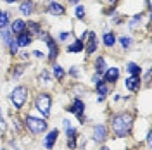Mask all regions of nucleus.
Instances as JSON below:
<instances>
[{"label": "nucleus", "mask_w": 152, "mask_h": 150, "mask_svg": "<svg viewBox=\"0 0 152 150\" xmlns=\"http://www.w3.org/2000/svg\"><path fill=\"white\" fill-rule=\"evenodd\" d=\"M133 126V114L130 112H119L111 117V128L113 133L118 138H126Z\"/></svg>", "instance_id": "f257e3e1"}, {"label": "nucleus", "mask_w": 152, "mask_h": 150, "mask_svg": "<svg viewBox=\"0 0 152 150\" xmlns=\"http://www.w3.org/2000/svg\"><path fill=\"white\" fill-rule=\"evenodd\" d=\"M50 107H52V97L47 92L38 93L37 98H35V109L43 116V119H47L50 116Z\"/></svg>", "instance_id": "f03ea898"}, {"label": "nucleus", "mask_w": 152, "mask_h": 150, "mask_svg": "<svg viewBox=\"0 0 152 150\" xmlns=\"http://www.w3.org/2000/svg\"><path fill=\"white\" fill-rule=\"evenodd\" d=\"M24 126L26 130L33 133V135H40V133L47 131V121L43 117H35V116H26L24 117Z\"/></svg>", "instance_id": "7ed1b4c3"}, {"label": "nucleus", "mask_w": 152, "mask_h": 150, "mask_svg": "<svg viewBox=\"0 0 152 150\" xmlns=\"http://www.w3.org/2000/svg\"><path fill=\"white\" fill-rule=\"evenodd\" d=\"M28 93H29L28 86H16V88L10 92V102L16 107V111L23 109V105L28 100Z\"/></svg>", "instance_id": "20e7f679"}, {"label": "nucleus", "mask_w": 152, "mask_h": 150, "mask_svg": "<svg viewBox=\"0 0 152 150\" xmlns=\"http://www.w3.org/2000/svg\"><path fill=\"white\" fill-rule=\"evenodd\" d=\"M38 36L42 38V42H45L47 43V47H48V60H56L57 55H59V47H57V42L54 40V38L50 36L48 33H45V31H42Z\"/></svg>", "instance_id": "39448f33"}, {"label": "nucleus", "mask_w": 152, "mask_h": 150, "mask_svg": "<svg viewBox=\"0 0 152 150\" xmlns=\"http://www.w3.org/2000/svg\"><path fill=\"white\" fill-rule=\"evenodd\" d=\"M67 112L75 114L76 117H78V121L81 122V124H85V122H86V117L83 116V114H85V102H83L81 98H78V97H76L75 100H73V103L67 107Z\"/></svg>", "instance_id": "423d86ee"}, {"label": "nucleus", "mask_w": 152, "mask_h": 150, "mask_svg": "<svg viewBox=\"0 0 152 150\" xmlns=\"http://www.w3.org/2000/svg\"><path fill=\"white\" fill-rule=\"evenodd\" d=\"M119 67H107L104 73V81L107 84H114L118 79H119Z\"/></svg>", "instance_id": "0eeeda50"}, {"label": "nucleus", "mask_w": 152, "mask_h": 150, "mask_svg": "<svg viewBox=\"0 0 152 150\" xmlns=\"http://www.w3.org/2000/svg\"><path fill=\"white\" fill-rule=\"evenodd\" d=\"M94 140L97 143H104L107 140V128L104 124H95L94 126Z\"/></svg>", "instance_id": "6e6552de"}, {"label": "nucleus", "mask_w": 152, "mask_h": 150, "mask_svg": "<svg viewBox=\"0 0 152 150\" xmlns=\"http://www.w3.org/2000/svg\"><path fill=\"white\" fill-rule=\"evenodd\" d=\"M140 84H142L140 76H128V78L124 79V86H126V90H130V92H138V90H140Z\"/></svg>", "instance_id": "1a4fd4ad"}, {"label": "nucleus", "mask_w": 152, "mask_h": 150, "mask_svg": "<svg viewBox=\"0 0 152 150\" xmlns=\"http://www.w3.org/2000/svg\"><path fill=\"white\" fill-rule=\"evenodd\" d=\"M16 43H18V47H28L29 43L33 42V35L29 33L28 29L26 31H23V33H19V35H16Z\"/></svg>", "instance_id": "9d476101"}, {"label": "nucleus", "mask_w": 152, "mask_h": 150, "mask_svg": "<svg viewBox=\"0 0 152 150\" xmlns=\"http://www.w3.org/2000/svg\"><path fill=\"white\" fill-rule=\"evenodd\" d=\"M88 38L90 40H85V42H88V45H86L85 48V52H86V55H92V54H95L97 52V47H99V40H97V35L95 33H88Z\"/></svg>", "instance_id": "9b49d317"}, {"label": "nucleus", "mask_w": 152, "mask_h": 150, "mask_svg": "<svg viewBox=\"0 0 152 150\" xmlns=\"http://www.w3.org/2000/svg\"><path fill=\"white\" fill-rule=\"evenodd\" d=\"M57 138H59V130H52V131L45 136V140H43V147H45L47 150H52L54 149V145H56Z\"/></svg>", "instance_id": "f8f14e48"}, {"label": "nucleus", "mask_w": 152, "mask_h": 150, "mask_svg": "<svg viewBox=\"0 0 152 150\" xmlns=\"http://www.w3.org/2000/svg\"><path fill=\"white\" fill-rule=\"evenodd\" d=\"M47 12L50 16H64L66 9H64V5H61V4H57V2H50L48 7H47Z\"/></svg>", "instance_id": "ddd939ff"}, {"label": "nucleus", "mask_w": 152, "mask_h": 150, "mask_svg": "<svg viewBox=\"0 0 152 150\" xmlns=\"http://www.w3.org/2000/svg\"><path fill=\"white\" fill-rule=\"evenodd\" d=\"M33 10H35V2H33V0H24V2H21L19 12H21L23 16H31Z\"/></svg>", "instance_id": "4468645a"}, {"label": "nucleus", "mask_w": 152, "mask_h": 150, "mask_svg": "<svg viewBox=\"0 0 152 150\" xmlns=\"http://www.w3.org/2000/svg\"><path fill=\"white\" fill-rule=\"evenodd\" d=\"M10 31H12V35H19V33H23V31H26V23L23 21V19H14L12 23H10Z\"/></svg>", "instance_id": "2eb2a0df"}, {"label": "nucleus", "mask_w": 152, "mask_h": 150, "mask_svg": "<svg viewBox=\"0 0 152 150\" xmlns=\"http://www.w3.org/2000/svg\"><path fill=\"white\" fill-rule=\"evenodd\" d=\"M83 48H85V43L78 38V40H75L71 45H67V52H69V54H80V52H83Z\"/></svg>", "instance_id": "dca6fc26"}, {"label": "nucleus", "mask_w": 152, "mask_h": 150, "mask_svg": "<svg viewBox=\"0 0 152 150\" xmlns=\"http://www.w3.org/2000/svg\"><path fill=\"white\" fill-rule=\"evenodd\" d=\"M102 40H104V45L105 47H114L116 45V42H118V38H116V35H114L113 31H105L104 36H102Z\"/></svg>", "instance_id": "f3484780"}, {"label": "nucleus", "mask_w": 152, "mask_h": 150, "mask_svg": "<svg viewBox=\"0 0 152 150\" xmlns=\"http://www.w3.org/2000/svg\"><path fill=\"white\" fill-rule=\"evenodd\" d=\"M95 86H97V93H99L97 97L104 100V98H105V95L109 93V84L105 83V81H100V83H97Z\"/></svg>", "instance_id": "a211bd4d"}, {"label": "nucleus", "mask_w": 152, "mask_h": 150, "mask_svg": "<svg viewBox=\"0 0 152 150\" xmlns=\"http://www.w3.org/2000/svg\"><path fill=\"white\" fill-rule=\"evenodd\" d=\"M26 29H28L29 33L33 35H40L42 33V24L40 23H37V21H29V23H26Z\"/></svg>", "instance_id": "6ab92c4d"}, {"label": "nucleus", "mask_w": 152, "mask_h": 150, "mask_svg": "<svg viewBox=\"0 0 152 150\" xmlns=\"http://www.w3.org/2000/svg\"><path fill=\"white\" fill-rule=\"evenodd\" d=\"M126 71L130 73V76H140L142 67L138 66L137 62H128V64H126Z\"/></svg>", "instance_id": "aec40b11"}, {"label": "nucleus", "mask_w": 152, "mask_h": 150, "mask_svg": "<svg viewBox=\"0 0 152 150\" xmlns=\"http://www.w3.org/2000/svg\"><path fill=\"white\" fill-rule=\"evenodd\" d=\"M105 69H107V66H105V59L104 57H99L97 60H95V73L100 76L105 73Z\"/></svg>", "instance_id": "412c9836"}, {"label": "nucleus", "mask_w": 152, "mask_h": 150, "mask_svg": "<svg viewBox=\"0 0 152 150\" xmlns=\"http://www.w3.org/2000/svg\"><path fill=\"white\" fill-rule=\"evenodd\" d=\"M9 23H10V14L7 10H2L0 12V29L9 28Z\"/></svg>", "instance_id": "4be33fe9"}, {"label": "nucleus", "mask_w": 152, "mask_h": 150, "mask_svg": "<svg viewBox=\"0 0 152 150\" xmlns=\"http://www.w3.org/2000/svg\"><path fill=\"white\" fill-rule=\"evenodd\" d=\"M119 43L126 50V48H130L133 45V40H132V36H119Z\"/></svg>", "instance_id": "5701e85b"}, {"label": "nucleus", "mask_w": 152, "mask_h": 150, "mask_svg": "<svg viewBox=\"0 0 152 150\" xmlns=\"http://www.w3.org/2000/svg\"><path fill=\"white\" fill-rule=\"evenodd\" d=\"M54 78H57V81H61L62 78H64V71H62V67L59 66V64H54Z\"/></svg>", "instance_id": "b1692460"}, {"label": "nucleus", "mask_w": 152, "mask_h": 150, "mask_svg": "<svg viewBox=\"0 0 152 150\" xmlns=\"http://www.w3.org/2000/svg\"><path fill=\"white\" fill-rule=\"evenodd\" d=\"M75 16H76L78 19H85V16H86V9H85V5H78V7H76Z\"/></svg>", "instance_id": "393cba45"}, {"label": "nucleus", "mask_w": 152, "mask_h": 150, "mask_svg": "<svg viewBox=\"0 0 152 150\" xmlns=\"http://www.w3.org/2000/svg\"><path fill=\"white\" fill-rule=\"evenodd\" d=\"M9 50H10V54H12V55H16V54H18L19 47H18V43H16V40H12V42H10V45H9Z\"/></svg>", "instance_id": "a878e982"}, {"label": "nucleus", "mask_w": 152, "mask_h": 150, "mask_svg": "<svg viewBox=\"0 0 152 150\" xmlns=\"http://www.w3.org/2000/svg\"><path fill=\"white\" fill-rule=\"evenodd\" d=\"M76 138H78V136H73V138H67V147H69L71 150H75V149H76Z\"/></svg>", "instance_id": "bb28decb"}, {"label": "nucleus", "mask_w": 152, "mask_h": 150, "mask_svg": "<svg viewBox=\"0 0 152 150\" xmlns=\"http://www.w3.org/2000/svg\"><path fill=\"white\" fill-rule=\"evenodd\" d=\"M71 38V33H59V42H67Z\"/></svg>", "instance_id": "cd10ccee"}, {"label": "nucleus", "mask_w": 152, "mask_h": 150, "mask_svg": "<svg viewBox=\"0 0 152 150\" xmlns=\"http://www.w3.org/2000/svg\"><path fill=\"white\" fill-rule=\"evenodd\" d=\"M16 67H18V69H14V78H19L21 73L24 71V67H23V66H16Z\"/></svg>", "instance_id": "c85d7f7f"}, {"label": "nucleus", "mask_w": 152, "mask_h": 150, "mask_svg": "<svg viewBox=\"0 0 152 150\" xmlns=\"http://www.w3.org/2000/svg\"><path fill=\"white\" fill-rule=\"evenodd\" d=\"M69 74L73 76V78H78V69H76V67H71V69H69Z\"/></svg>", "instance_id": "c756f323"}, {"label": "nucleus", "mask_w": 152, "mask_h": 150, "mask_svg": "<svg viewBox=\"0 0 152 150\" xmlns=\"http://www.w3.org/2000/svg\"><path fill=\"white\" fill-rule=\"evenodd\" d=\"M33 54H35V57H38V59H42V57H43V54H42V52H40V50H35V52H33Z\"/></svg>", "instance_id": "7c9ffc66"}, {"label": "nucleus", "mask_w": 152, "mask_h": 150, "mask_svg": "<svg viewBox=\"0 0 152 150\" xmlns=\"http://www.w3.org/2000/svg\"><path fill=\"white\" fill-rule=\"evenodd\" d=\"M151 140H152V133L149 131L147 133V143H149V145H151Z\"/></svg>", "instance_id": "2f4dec72"}, {"label": "nucleus", "mask_w": 152, "mask_h": 150, "mask_svg": "<svg viewBox=\"0 0 152 150\" xmlns=\"http://www.w3.org/2000/svg\"><path fill=\"white\" fill-rule=\"evenodd\" d=\"M67 2H69L71 5H78V4H80V0H67Z\"/></svg>", "instance_id": "473e14b6"}, {"label": "nucleus", "mask_w": 152, "mask_h": 150, "mask_svg": "<svg viewBox=\"0 0 152 150\" xmlns=\"http://www.w3.org/2000/svg\"><path fill=\"white\" fill-rule=\"evenodd\" d=\"M5 4H14V2H18V0H4Z\"/></svg>", "instance_id": "72a5a7b5"}, {"label": "nucleus", "mask_w": 152, "mask_h": 150, "mask_svg": "<svg viewBox=\"0 0 152 150\" xmlns=\"http://www.w3.org/2000/svg\"><path fill=\"white\" fill-rule=\"evenodd\" d=\"M99 150H109V149H107V147H100Z\"/></svg>", "instance_id": "f704fd0d"}, {"label": "nucleus", "mask_w": 152, "mask_h": 150, "mask_svg": "<svg viewBox=\"0 0 152 150\" xmlns=\"http://www.w3.org/2000/svg\"><path fill=\"white\" fill-rule=\"evenodd\" d=\"M2 119H4V117H2V109H0V121H2Z\"/></svg>", "instance_id": "c9c22d12"}, {"label": "nucleus", "mask_w": 152, "mask_h": 150, "mask_svg": "<svg viewBox=\"0 0 152 150\" xmlns=\"http://www.w3.org/2000/svg\"><path fill=\"white\" fill-rule=\"evenodd\" d=\"M50 2H56V0H50Z\"/></svg>", "instance_id": "e433bc0d"}, {"label": "nucleus", "mask_w": 152, "mask_h": 150, "mask_svg": "<svg viewBox=\"0 0 152 150\" xmlns=\"http://www.w3.org/2000/svg\"><path fill=\"white\" fill-rule=\"evenodd\" d=\"M0 150H5V149H0Z\"/></svg>", "instance_id": "4c0bfd02"}]
</instances>
